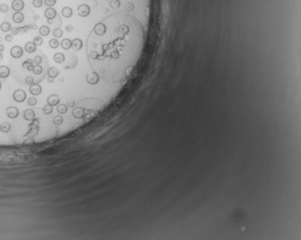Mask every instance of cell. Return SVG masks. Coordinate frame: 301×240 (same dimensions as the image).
I'll list each match as a JSON object with an SVG mask.
<instances>
[{"label":"cell","instance_id":"42","mask_svg":"<svg viewBox=\"0 0 301 240\" xmlns=\"http://www.w3.org/2000/svg\"><path fill=\"white\" fill-rule=\"evenodd\" d=\"M4 49H5V47L3 46L2 44H0V52H2L3 51H4Z\"/></svg>","mask_w":301,"mask_h":240},{"label":"cell","instance_id":"39","mask_svg":"<svg viewBox=\"0 0 301 240\" xmlns=\"http://www.w3.org/2000/svg\"><path fill=\"white\" fill-rule=\"evenodd\" d=\"M13 34H7V35L5 36V40L7 41V42H11V41H13Z\"/></svg>","mask_w":301,"mask_h":240},{"label":"cell","instance_id":"12","mask_svg":"<svg viewBox=\"0 0 301 240\" xmlns=\"http://www.w3.org/2000/svg\"><path fill=\"white\" fill-rule=\"evenodd\" d=\"M11 71L9 69L8 66H0V78H7L9 75H10Z\"/></svg>","mask_w":301,"mask_h":240},{"label":"cell","instance_id":"25","mask_svg":"<svg viewBox=\"0 0 301 240\" xmlns=\"http://www.w3.org/2000/svg\"><path fill=\"white\" fill-rule=\"evenodd\" d=\"M32 72H34V75H40L43 72V68L41 67V65H34Z\"/></svg>","mask_w":301,"mask_h":240},{"label":"cell","instance_id":"41","mask_svg":"<svg viewBox=\"0 0 301 240\" xmlns=\"http://www.w3.org/2000/svg\"><path fill=\"white\" fill-rule=\"evenodd\" d=\"M73 26H70V25H69V26L66 27V31H67V32H70L73 31Z\"/></svg>","mask_w":301,"mask_h":240},{"label":"cell","instance_id":"8","mask_svg":"<svg viewBox=\"0 0 301 240\" xmlns=\"http://www.w3.org/2000/svg\"><path fill=\"white\" fill-rule=\"evenodd\" d=\"M11 8L15 11H21L25 8V3H24L23 0H13Z\"/></svg>","mask_w":301,"mask_h":240},{"label":"cell","instance_id":"2","mask_svg":"<svg viewBox=\"0 0 301 240\" xmlns=\"http://www.w3.org/2000/svg\"><path fill=\"white\" fill-rule=\"evenodd\" d=\"M78 15L81 17H87L91 13V7L88 4H80L77 8Z\"/></svg>","mask_w":301,"mask_h":240},{"label":"cell","instance_id":"20","mask_svg":"<svg viewBox=\"0 0 301 240\" xmlns=\"http://www.w3.org/2000/svg\"><path fill=\"white\" fill-rule=\"evenodd\" d=\"M61 47H62V49H64V50L71 49V41L69 39V38H64V39L61 41Z\"/></svg>","mask_w":301,"mask_h":240},{"label":"cell","instance_id":"24","mask_svg":"<svg viewBox=\"0 0 301 240\" xmlns=\"http://www.w3.org/2000/svg\"><path fill=\"white\" fill-rule=\"evenodd\" d=\"M11 130V125L7 122H4L0 125V131L2 132H9Z\"/></svg>","mask_w":301,"mask_h":240},{"label":"cell","instance_id":"3","mask_svg":"<svg viewBox=\"0 0 301 240\" xmlns=\"http://www.w3.org/2000/svg\"><path fill=\"white\" fill-rule=\"evenodd\" d=\"M13 100L18 103H21V102H24L25 101V99L27 98V94L25 93V91L23 90H16L13 91Z\"/></svg>","mask_w":301,"mask_h":240},{"label":"cell","instance_id":"10","mask_svg":"<svg viewBox=\"0 0 301 240\" xmlns=\"http://www.w3.org/2000/svg\"><path fill=\"white\" fill-rule=\"evenodd\" d=\"M44 14H45V16H46L47 19L53 20L56 16V14H57V11H55V9H53L52 7H49L48 9H46L45 11H44Z\"/></svg>","mask_w":301,"mask_h":240},{"label":"cell","instance_id":"19","mask_svg":"<svg viewBox=\"0 0 301 240\" xmlns=\"http://www.w3.org/2000/svg\"><path fill=\"white\" fill-rule=\"evenodd\" d=\"M53 60L56 63H62V62L65 61V55L61 52H56L55 55H53Z\"/></svg>","mask_w":301,"mask_h":240},{"label":"cell","instance_id":"44","mask_svg":"<svg viewBox=\"0 0 301 240\" xmlns=\"http://www.w3.org/2000/svg\"><path fill=\"white\" fill-rule=\"evenodd\" d=\"M2 59H3V54H2V52H0V61H1Z\"/></svg>","mask_w":301,"mask_h":240},{"label":"cell","instance_id":"45","mask_svg":"<svg viewBox=\"0 0 301 240\" xmlns=\"http://www.w3.org/2000/svg\"><path fill=\"white\" fill-rule=\"evenodd\" d=\"M0 89H1V82H0Z\"/></svg>","mask_w":301,"mask_h":240},{"label":"cell","instance_id":"6","mask_svg":"<svg viewBox=\"0 0 301 240\" xmlns=\"http://www.w3.org/2000/svg\"><path fill=\"white\" fill-rule=\"evenodd\" d=\"M11 55L13 58H20L23 55V49L20 46H13L11 49Z\"/></svg>","mask_w":301,"mask_h":240},{"label":"cell","instance_id":"1","mask_svg":"<svg viewBox=\"0 0 301 240\" xmlns=\"http://www.w3.org/2000/svg\"><path fill=\"white\" fill-rule=\"evenodd\" d=\"M86 81L90 85H96L100 81V76L98 75V73L92 71V72L88 73L87 75H86Z\"/></svg>","mask_w":301,"mask_h":240},{"label":"cell","instance_id":"5","mask_svg":"<svg viewBox=\"0 0 301 240\" xmlns=\"http://www.w3.org/2000/svg\"><path fill=\"white\" fill-rule=\"evenodd\" d=\"M29 91L32 95H39V94L42 93V87H41L39 84H37V83H32V84L30 86Z\"/></svg>","mask_w":301,"mask_h":240},{"label":"cell","instance_id":"30","mask_svg":"<svg viewBox=\"0 0 301 240\" xmlns=\"http://www.w3.org/2000/svg\"><path fill=\"white\" fill-rule=\"evenodd\" d=\"M32 42H34L36 46H41L43 44V38L41 36H35L34 38V41H32Z\"/></svg>","mask_w":301,"mask_h":240},{"label":"cell","instance_id":"26","mask_svg":"<svg viewBox=\"0 0 301 240\" xmlns=\"http://www.w3.org/2000/svg\"><path fill=\"white\" fill-rule=\"evenodd\" d=\"M49 46H50L52 49H56V48H58V46H59L58 40L56 39V38H53V39H51L50 42H49Z\"/></svg>","mask_w":301,"mask_h":240},{"label":"cell","instance_id":"16","mask_svg":"<svg viewBox=\"0 0 301 240\" xmlns=\"http://www.w3.org/2000/svg\"><path fill=\"white\" fill-rule=\"evenodd\" d=\"M22 66H23L24 69H26L28 71H32V68H34V60H32V59H30V58L26 59V60L23 62Z\"/></svg>","mask_w":301,"mask_h":240},{"label":"cell","instance_id":"9","mask_svg":"<svg viewBox=\"0 0 301 240\" xmlns=\"http://www.w3.org/2000/svg\"><path fill=\"white\" fill-rule=\"evenodd\" d=\"M47 102L51 106H57L59 102H60V99H59L58 95H56V94H51V95L48 96Z\"/></svg>","mask_w":301,"mask_h":240},{"label":"cell","instance_id":"7","mask_svg":"<svg viewBox=\"0 0 301 240\" xmlns=\"http://www.w3.org/2000/svg\"><path fill=\"white\" fill-rule=\"evenodd\" d=\"M73 117L77 118V119H81V118H84V116L86 115V109L81 108V107H78V108H74L73 111Z\"/></svg>","mask_w":301,"mask_h":240},{"label":"cell","instance_id":"32","mask_svg":"<svg viewBox=\"0 0 301 240\" xmlns=\"http://www.w3.org/2000/svg\"><path fill=\"white\" fill-rule=\"evenodd\" d=\"M37 104V100L35 97H30V98H28V105L29 106H35Z\"/></svg>","mask_w":301,"mask_h":240},{"label":"cell","instance_id":"14","mask_svg":"<svg viewBox=\"0 0 301 240\" xmlns=\"http://www.w3.org/2000/svg\"><path fill=\"white\" fill-rule=\"evenodd\" d=\"M34 117H35V114L32 109H28L24 112V118H25L27 121L34 120Z\"/></svg>","mask_w":301,"mask_h":240},{"label":"cell","instance_id":"43","mask_svg":"<svg viewBox=\"0 0 301 240\" xmlns=\"http://www.w3.org/2000/svg\"><path fill=\"white\" fill-rule=\"evenodd\" d=\"M48 81L51 82V83H53V78H51V77H49V78H48Z\"/></svg>","mask_w":301,"mask_h":240},{"label":"cell","instance_id":"33","mask_svg":"<svg viewBox=\"0 0 301 240\" xmlns=\"http://www.w3.org/2000/svg\"><path fill=\"white\" fill-rule=\"evenodd\" d=\"M8 11H9V6L7 4H5V3L0 4V11H1V13H7Z\"/></svg>","mask_w":301,"mask_h":240},{"label":"cell","instance_id":"22","mask_svg":"<svg viewBox=\"0 0 301 240\" xmlns=\"http://www.w3.org/2000/svg\"><path fill=\"white\" fill-rule=\"evenodd\" d=\"M11 24L9 22H3L1 23V25H0V29H1L2 32H8L11 31Z\"/></svg>","mask_w":301,"mask_h":240},{"label":"cell","instance_id":"11","mask_svg":"<svg viewBox=\"0 0 301 240\" xmlns=\"http://www.w3.org/2000/svg\"><path fill=\"white\" fill-rule=\"evenodd\" d=\"M83 46V42L81 39L79 38H74V39L71 41V48H73L74 51H79L81 50Z\"/></svg>","mask_w":301,"mask_h":240},{"label":"cell","instance_id":"21","mask_svg":"<svg viewBox=\"0 0 301 240\" xmlns=\"http://www.w3.org/2000/svg\"><path fill=\"white\" fill-rule=\"evenodd\" d=\"M38 32H39L40 35H42V36H47V35H49V34H50V28L45 25L41 26Z\"/></svg>","mask_w":301,"mask_h":240},{"label":"cell","instance_id":"15","mask_svg":"<svg viewBox=\"0 0 301 240\" xmlns=\"http://www.w3.org/2000/svg\"><path fill=\"white\" fill-rule=\"evenodd\" d=\"M48 77H51V78H55L57 77L58 75H59V71L57 68L55 67H51L49 70H48Z\"/></svg>","mask_w":301,"mask_h":240},{"label":"cell","instance_id":"18","mask_svg":"<svg viewBox=\"0 0 301 240\" xmlns=\"http://www.w3.org/2000/svg\"><path fill=\"white\" fill-rule=\"evenodd\" d=\"M35 50H36V45L34 42H27L25 45V51L29 53L34 52Z\"/></svg>","mask_w":301,"mask_h":240},{"label":"cell","instance_id":"31","mask_svg":"<svg viewBox=\"0 0 301 240\" xmlns=\"http://www.w3.org/2000/svg\"><path fill=\"white\" fill-rule=\"evenodd\" d=\"M32 5L34 8H41L43 5V1L42 0H32Z\"/></svg>","mask_w":301,"mask_h":240},{"label":"cell","instance_id":"23","mask_svg":"<svg viewBox=\"0 0 301 240\" xmlns=\"http://www.w3.org/2000/svg\"><path fill=\"white\" fill-rule=\"evenodd\" d=\"M68 111V106L65 105V104H58L57 105V112L58 114H66Z\"/></svg>","mask_w":301,"mask_h":240},{"label":"cell","instance_id":"4","mask_svg":"<svg viewBox=\"0 0 301 240\" xmlns=\"http://www.w3.org/2000/svg\"><path fill=\"white\" fill-rule=\"evenodd\" d=\"M6 114H7L8 117H10V118H11V119H13V118H16L17 116H18L19 111H18V109H17L16 107L11 106V107H8V108L6 109Z\"/></svg>","mask_w":301,"mask_h":240},{"label":"cell","instance_id":"28","mask_svg":"<svg viewBox=\"0 0 301 240\" xmlns=\"http://www.w3.org/2000/svg\"><path fill=\"white\" fill-rule=\"evenodd\" d=\"M43 112L45 114H51L53 112V106L47 104L43 107Z\"/></svg>","mask_w":301,"mask_h":240},{"label":"cell","instance_id":"38","mask_svg":"<svg viewBox=\"0 0 301 240\" xmlns=\"http://www.w3.org/2000/svg\"><path fill=\"white\" fill-rule=\"evenodd\" d=\"M11 34H13V35H15V34H18V32H19V31H18V28H11Z\"/></svg>","mask_w":301,"mask_h":240},{"label":"cell","instance_id":"37","mask_svg":"<svg viewBox=\"0 0 301 240\" xmlns=\"http://www.w3.org/2000/svg\"><path fill=\"white\" fill-rule=\"evenodd\" d=\"M25 82H26V84L32 85V83H34V78H32V76H27V77L25 78Z\"/></svg>","mask_w":301,"mask_h":240},{"label":"cell","instance_id":"40","mask_svg":"<svg viewBox=\"0 0 301 240\" xmlns=\"http://www.w3.org/2000/svg\"><path fill=\"white\" fill-rule=\"evenodd\" d=\"M74 104H75V101H74L73 99H71V100H69V101H68L67 106H68V107H73Z\"/></svg>","mask_w":301,"mask_h":240},{"label":"cell","instance_id":"35","mask_svg":"<svg viewBox=\"0 0 301 240\" xmlns=\"http://www.w3.org/2000/svg\"><path fill=\"white\" fill-rule=\"evenodd\" d=\"M41 62H42V57L40 55H36L34 58V63H35V65H40Z\"/></svg>","mask_w":301,"mask_h":240},{"label":"cell","instance_id":"34","mask_svg":"<svg viewBox=\"0 0 301 240\" xmlns=\"http://www.w3.org/2000/svg\"><path fill=\"white\" fill-rule=\"evenodd\" d=\"M44 3L47 7H53L56 3V0H44Z\"/></svg>","mask_w":301,"mask_h":240},{"label":"cell","instance_id":"13","mask_svg":"<svg viewBox=\"0 0 301 240\" xmlns=\"http://www.w3.org/2000/svg\"><path fill=\"white\" fill-rule=\"evenodd\" d=\"M13 21L14 23H22L24 21V14L21 11H15L13 14Z\"/></svg>","mask_w":301,"mask_h":240},{"label":"cell","instance_id":"29","mask_svg":"<svg viewBox=\"0 0 301 240\" xmlns=\"http://www.w3.org/2000/svg\"><path fill=\"white\" fill-rule=\"evenodd\" d=\"M53 121L55 125H61V124L63 123V117H62L61 115H56V116L53 119Z\"/></svg>","mask_w":301,"mask_h":240},{"label":"cell","instance_id":"36","mask_svg":"<svg viewBox=\"0 0 301 240\" xmlns=\"http://www.w3.org/2000/svg\"><path fill=\"white\" fill-rule=\"evenodd\" d=\"M34 143V139H32V138H30V137H29V138H27L26 140L23 142V144H24V145H32Z\"/></svg>","mask_w":301,"mask_h":240},{"label":"cell","instance_id":"17","mask_svg":"<svg viewBox=\"0 0 301 240\" xmlns=\"http://www.w3.org/2000/svg\"><path fill=\"white\" fill-rule=\"evenodd\" d=\"M61 13L65 18H70V17L73 16V9L70 7H65L61 11Z\"/></svg>","mask_w":301,"mask_h":240},{"label":"cell","instance_id":"27","mask_svg":"<svg viewBox=\"0 0 301 240\" xmlns=\"http://www.w3.org/2000/svg\"><path fill=\"white\" fill-rule=\"evenodd\" d=\"M53 36H55V38H60L62 35H63V31H62L61 29H59V28H56V29L53 30Z\"/></svg>","mask_w":301,"mask_h":240}]
</instances>
